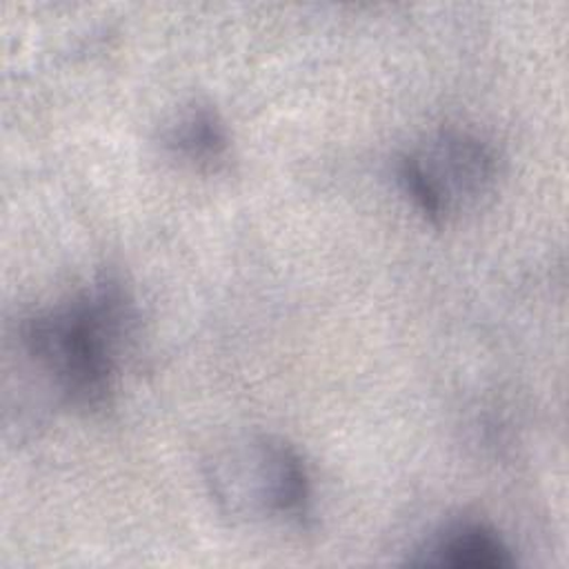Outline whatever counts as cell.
I'll return each instance as SVG.
<instances>
[{
  "label": "cell",
  "mask_w": 569,
  "mask_h": 569,
  "mask_svg": "<svg viewBox=\"0 0 569 569\" xmlns=\"http://www.w3.org/2000/svg\"><path fill=\"white\" fill-rule=\"evenodd\" d=\"M204 482L233 520L309 525L311 476L300 451L280 436L233 438L207 460Z\"/></svg>",
  "instance_id": "cell-2"
},
{
  "label": "cell",
  "mask_w": 569,
  "mask_h": 569,
  "mask_svg": "<svg viewBox=\"0 0 569 569\" xmlns=\"http://www.w3.org/2000/svg\"><path fill=\"white\" fill-rule=\"evenodd\" d=\"M162 149L193 167L216 171L229 158L231 138L222 116L207 102H191L160 129Z\"/></svg>",
  "instance_id": "cell-5"
},
{
  "label": "cell",
  "mask_w": 569,
  "mask_h": 569,
  "mask_svg": "<svg viewBox=\"0 0 569 569\" xmlns=\"http://www.w3.org/2000/svg\"><path fill=\"white\" fill-rule=\"evenodd\" d=\"M131 320L127 291L116 278L104 276L71 298L22 318L18 340L69 407L96 413L111 405Z\"/></svg>",
  "instance_id": "cell-1"
},
{
  "label": "cell",
  "mask_w": 569,
  "mask_h": 569,
  "mask_svg": "<svg viewBox=\"0 0 569 569\" xmlns=\"http://www.w3.org/2000/svg\"><path fill=\"white\" fill-rule=\"evenodd\" d=\"M409 565L422 567H471V569H505L513 567L516 558L502 536L485 522L462 520L431 536L427 545L407 558Z\"/></svg>",
  "instance_id": "cell-4"
},
{
  "label": "cell",
  "mask_w": 569,
  "mask_h": 569,
  "mask_svg": "<svg viewBox=\"0 0 569 569\" xmlns=\"http://www.w3.org/2000/svg\"><path fill=\"white\" fill-rule=\"evenodd\" d=\"M500 158L478 133L447 127L429 133L396 160V180L413 209L431 224L478 207L493 193Z\"/></svg>",
  "instance_id": "cell-3"
}]
</instances>
